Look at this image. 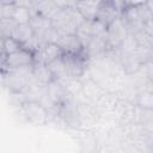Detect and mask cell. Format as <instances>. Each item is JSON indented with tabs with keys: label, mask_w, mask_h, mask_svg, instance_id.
<instances>
[{
	"label": "cell",
	"mask_w": 153,
	"mask_h": 153,
	"mask_svg": "<svg viewBox=\"0 0 153 153\" xmlns=\"http://www.w3.org/2000/svg\"><path fill=\"white\" fill-rule=\"evenodd\" d=\"M32 68H33V65L2 71L4 86L7 87L10 92L20 93L27 85L35 81L32 75Z\"/></svg>",
	"instance_id": "cell-1"
},
{
	"label": "cell",
	"mask_w": 153,
	"mask_h": 153,
	"mask_svg": "<svg viewBox=\"0 0 153 153\" xmlns=\"http://www.w3.org/2000/svg\"><path fill=\"white\" fill-rule=\"evenodd\" d=\"M27 122L35 126H44L49 122V111L39 102L26 100L19 108Z\"/></svg>",
	"instance_id": "cell-2"
},
{
	"label": "cell",
	"mask_w": 153,
	"mask_h": 153,
	"mask_svg": "<svg viewBox=\"0 0 153 153\" xmlns=\"http://www.w3.org/2000/svg\"><path fill=\"white\" fill-rule=\"evenodd\" d=\"M88 56L86 54V50L84 54L80 55H72V54H63L62 61L65 63L66 68V76L67 80L76 81L80 76H82L85 69H86V61Z\"/></svg>",
	"instance_id": "cell-3"
},
{
	"label": "cell",
	"mask_w": 153,
	"mask_h": 153,
	"mask_svg": "<svg viewBox=\"0 0 153 153\" xmlns=\"http://www.w3.org/2000/svg\"><path fill=\"white\" fill-rule=\"evenodd\" d=\"M129 30L122 18H117L106 27V38L110 49H118L129 35Z\"/></svg>",
	"instance_id": "cell-4"
},
{
	"label": "cell",
	"mask_w": 153,
	"mask_h": 153,
	"mask_svg": "<svg viewBox=\"0 0 153 153\" xmlns=\"http://www.w3.org/2000/svg\"><path fill=\"white\" fill-rule=\"evenodd\" d=\"M33 62H35V54L25 48H22L20 50L11 55L2 56V71L31 66L33 65Z\"/></svg>",
	"instance_id": "cell-5"
},
{
	"label": "cell",
	"mask_w": 153,
	"mask_h": 153,
	"mask_svg": "<svg viewBox=\"0 0 153 153\" xmlns=\"http://www.w3.org/2000/svg\"><path fill=\"white\" fill-rule=\"evenodd\" d=\"M122 2L120 1H102L96 20L100 22L102 24H104L106 27L108 25H110L112 22H115L117 18L121 17L122 13Z\"/></svg>",
	"instance_id": "cell-6"
},
{
	"label": "cell",
	"mask_w": 153,
	"mask_h": 153,
	"mask_svg": "<svg viewBox=\"0 0 153 153\" xmlns=\"http://www.w3.org/2000/svg\"><path fill=\"white\" fill-rule=\"evenodd\" d=\"M63 55L62 49L56 43H45L42 44L38 51L35 53V62L50 65Z\"/></svg>",
	"instance_id": "cell-7"
},
{
	"label": "cell",
	"mask_w": 153,
	"mask_h": 153,
	"mask_svg": "<svg viewBox=\"0 0 153 153\" xmlns=\"http://www.w3.org/2000/svg\"><path fill=\"white\" fill-rule=\"evenodd\" d=\"M63 51V54H72V55H80L85 53V48L82 47L80 39L76 35L69 36H61L56 43Z\"/></svg>",
	"instance_id": "cell-8"
},
{
	"label": "cell",
	"mask_w": 153,
	"mask_h": 153,
	"mask_svg": "<svg viewBox=\"0 0 153 153\" xmlns=\"http://www.w3.org/2000/svg\"><path fill=\"white\" fill-rule=\"evenodd\" d=\"M109 48V43H108V38H106V32L96 37H92L88 45L85 48L86 54L88 57H96V56H100L102 54H105L108 51Z\"/></svg>",
	"instance_id": "cell-9"
},
{
	"label": "cell",
	"mask_w": 153,
	"mask_h": 153,
	"mask_svg": "<svg viewBox=\"0 0 153 153\" xmlns=\"http://www.w3.org/2000/svg\"><path fill=\"white\" fill-rule=\"evenodd\" d=\"M32 75L33 80L42 85V86H48L53 81H55V76L51 73L50 68L45 63H39V62H33V68H32Z\"/></svg>",
	"instance_id": "cell-10"
},
{
	"label": "cell",
	"mask_w": 153,
	"mask_h": 153,
	"mask_svg": "<svg viewBox=\"0 0 153 153\" xmlns=\"http://www.w3.org/2000/svg\"><path fill=\"white\" fill-rule=\"evenodd\" d=\"M102 1H76L75 8L86 20H93L97 17Z\"/></svg>",
	"instance_id": "cell-11"
},
{
	"label": "cell",
	"mask_w": 153,
	"mask_h": 153,
	"mask_svg": "<svg viewBox=\"0 0 153 153\" xmlns=\"http://www.w3.org/2000/svg\"><path fill=\"white\" fill-rule=\"evenodd\" d=\"M33 31L30 26V24H18L13 31V35L12 37L16 38L18 42H20L23 45L30 41L32 37H33Z\"/></svg>",
	"instance_id": "cell-12"
},
{
	"label": "cell",
	"mask_w": 153,
	"mask_h": 153,
	"mask_svg": "<svg viewBox=\"0 0 153 153\" xmlns=\"http://www.w3.org/2000/svg\"><path fill=\"white\" fill-rule=\"evenodd\" d=\"M23 48V44L18 42L13 37H4L1 38V56L11 55Z\"/></svg>",
	"instance_id": "cell-13"
},
{
	"label": "cell",
	"mask_w": 153,
	"mask_h": 153,
	"mask_svg": "<svg viewBox=\"0 0 153 153\" xmlns=\"http://www.w3.org/2000/svg\"><path fill=\"white\" fill-rule=\"evenodd\" d=\"M49 68L51 71V73L55 76V80H67L66 76V68H65V63L62 61V56L60 59H57L56 61H54L53 63L49 65Z\"/></svg>",
	"instance_id": "cell-14"
},
{
	"label": "cell",
	"mask_w": 153,
	"mask_h": 153,
	"mask_svg": "<svg viewBox=\"0 0 153 153\" xmlns=\"http://www.w3.org/2000/svg\"><path fill=\"white\" fill-rule=\"evenodd\" d=\"M136 11H137V14L140 17V19L142 20L143 24L148 23L151 19H153V13L152 11L149 10L147 2H136Z\"/></svg>",
	"instance_id": "cell-15"
},
{
	"label": "cell",
	"mask_w": 153,
	"mask_h": 153,
	"mask_svg": "<svg viewBox=\"0 0 153 153\" xmlns=\"http://www.w3.org/2000/svg\"><path fill=\"white\" fill-rule=\"evenodd\" d=\"M147 5H148L149 10H151V11H152V13H153V1H147Z\"/></svg>",
	"instance_id": "cell-16"
},
{
	"label": "cell",
	"mask_w": 153,
	"mask_h": 153,
	"mask_svg": "<svg viewBox=\"0 0 153 153\" xmlns=\"http://www.w3.org/2000/svg\"><path fill=\"white\" fill-rule=\"evenodd\" d=\"M149 61L153 62V48L151 49V53H149Z\"/></svg>",
	"instance_id": "cell-17"
},
{
	"label": "cell",
	"mask_w": 153,
	"mask_h": 153,
	"mask_svg": "<svg viewBox=\"0 0 153 153\" xmlns=\"http://www.w3.org/2000/svg\"><path fill=\"white\" fill-rule=\"evenodd\" d=\"M152 153H153V147H152Z\"/></svg>",
	"instance_id": "cell-18"
}]
</instances>
